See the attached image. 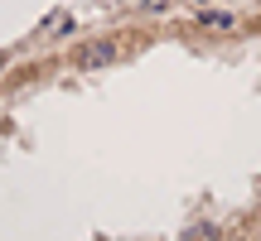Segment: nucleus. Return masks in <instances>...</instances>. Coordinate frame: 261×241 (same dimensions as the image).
<instances>
[{
  "instance_id": "5",
  "label": "nucleus",
  "mask_w": 261,
  "mask_h": 241,
  "mask_svg": "<svg viewBox=\"0 0 261 241\" xmlns=\"http://www.w3.org/2000/svg\"><path fill=\"white\" fill-rule=\"evenodd\" d=\"M0 73H5V53H0Z\"/></svg>"
},
{
  "instance_id": "4",
  "label": "nucleus",
  "mask_w": 261,
  "mask_h": 241,
  "mask_svg": "<svg viewBox=\"0 0 261 241\" xmlns=\"http://www.w3.org/2000/svg\"><path fill=\"white\" fill-rule=\"evenodd\" d=\"M169 5V0H145V10H165Z\"/></svg>"
},
{
  "instance_id": "1",
  "label": "nucleus",
  "mask_w": 261,
  "mask_h": 241,
  "mask_svg": "<svg viewBox=\"0 0 261 241\" xmlns=\"http://www.w3.org/2000/svg\"><path fill=\"white\" fill-rule=\"evenodd\" d=\"M116 58H121V44H116V39H97L92 48L77 53V63L83 68H107V63H116Z\"/></svg>"
},
{
  "instance_id": "2",
  "label": "nucleus",
  "mask_w": 261,
  "mask_h": 241,
  "mask_svg": "<svg viewBox=\"0 0 261 241\" xmlns=\"http://www.w3.org/2000/svg\"><path fill=\"white\" fill-rule=\"evenodd\" d=\"M198 24H208V29H232V15H223V10H198Z\"/></svg>"
},
{
  "instance_id": "3",
  "label": "nucleus",
  "mask_w": 261,
  "mask_h": 241,
  "mask_svg": "<svg viewBox=\"0 0 261 241\" xmlns=\"http://www.w3.org/2000/svg\"><path fill=\"white\" fill-rule=\"evenodd\" d=\"M189 241H218V227H194V232H189Z\"/></svg>"
}]
</instances>
